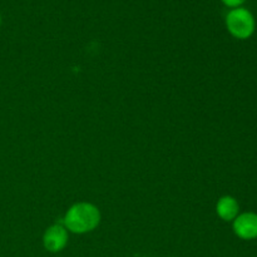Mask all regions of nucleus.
Returning a JSON list of instances; mask_svg holds the SVG:
<instances>
[{
  "label": "nucleus",
  "mask_w": 257,
  "mask_h": 257,
  "mask_svg": "<svg viewBox=\"0 0 257 257\" xmlns=\"http://www.w3.org/2000/svg\"><path fill=\"white\" fill-rule=\"evenodd\" d=\"M45 250L49 252H59L64 250L68 243V231L62 225H53L45 231L43 236Z\"/></svg>",
  "instance_id": "4"
},
{
  "label": "nucleus",
  "mask_w": 257,
  "mask_h": 257,
  "mask_svg": "<svg viewBox=\"0 0 257 257\" xmlns=\"http://www.w3.org/2000/svg\"><path fill=\"white\" fill-rule=\"evenodd\" d=\"M0 25H2V15H0Z\"/></svg>",
  "instance_id": "7"
},
{
  "label": "nucleus",
  "mask_w": 257,
  "mask_h": 257,
  "mask_svg": "<svg viewBox=\"0 0 257 257\" xmlns=\"http://www.w3.org/2000/svg\"><path fill=\"white\" fill-rule=\"evenodd\" d=\"M221 2H222L226 7L232 8L233 9V8H240L246 0H221Z\"/></svg>",
  "instance_id": "6"
},
{
  "label": "nucleus",
  "mask_w": 257,
  "mask_h": 257,
  "mask_svg": "<svg viewBox=\"0 0 257 257\" xmlns=\"http://www.w3.org/2000/svg\"><path fill=\"white\" fill-rule=\"evenodd\" d=\"M216 211L223 221H233L238 216L240 206H238L236 198L231 197V196H223L218 200Z\"/></svg>",
  "instance_id": "5"
},
{
  "label": "nucleus",
  "mask_w": 257,
  "mask_h": 257,
  "mask_svg": "<svg viewBox=\"0 0 257 257\" xmlns=\"http://www.w3.org/2000/svg\"><path fill=\"white\" fill-rule=\"evenodd\" d=\"M100 222V212L94 205L79 202L67 211L64 227L73 233H87L94 230Z\"/></svg>",
  "instance_id": "1"
},
{
  "label": "nucleus",
  "mask_w": 257,
  "mask_h": 257,
  "mask_svg": "<svg viewBox=\"0 0 257 257\" xmlns=\"http://www.w3.org/2000/svg\"><path fill=\"white\" fill-rule=\"evenodd\" d=\"M226 27L230 34L237 39H248L256 28L252 13L246 8H233L226 15Z\"/></svg>",
  "instance_id": "2"
},
{
  "label": "nucleus",
  "mask_w": 257,
  "mask_h": 257,
  "mask_svg": "<svg viewBox=\"0 0 257 257\" xmlns=\"http://www.w3.org/2000/svg\"><path fill=\"white\" fill-rule=\"evenodd\" d=\"M233 232L242 240L257 238V213L245 212L233 220Z\"/></svg>",
  "instance_id": "3"
}]
</instances>
